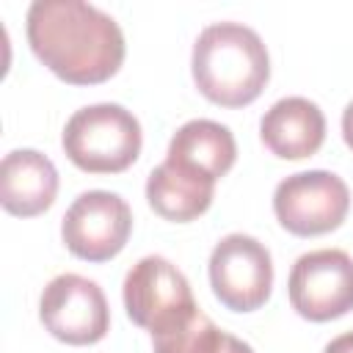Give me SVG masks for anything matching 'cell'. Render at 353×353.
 Listing matches in <instances>:
<instances>
[{"mask_svg": "<svg viewBox=\"0 0 353 353\" xmlns=\"http://www.w3.org/2000/svg\"><path fill=\"white\" fill-rule=\"evenodd\" d=\"M347 210L350 190L345 179L323 168L290 174L273 193V212L279 223L298 237H314L336 229Z\"/></svg>", "mask_w": 353, "mask_h": 353, "instance_id": "obj_5", "label": "cell"}, {"mask_svg": "<svg viewBox=\"0 0 353 353\" xmlns=\"http://www.w3.org/2000/svg\"><path fill=\"white\" fill-rule=\"evenodd\" d=\"M221 353H254V350H251V345H245L243 339H237V336H232V334H223Z\"/></svg>", "mask_w": 353, "mask_h": 353, "instance_id": "obj_16", "label": "cell"}, {"mask_svg": "<svg viewBox=\"0 0 353 353\" xmlns=\"http://www.w3.org/2000/svg\"><path fill=\"white\" fill-rule=\"evenodd\" d=\"M196 88L215 105L243 108L254 102L270 77L268 47L243 22H212L193 44Z\"/></svg>", "mask_w": 353, "mask_h": 353, "instance_id": "obj_2", "label": "cell"}, {"mask_svg": "<svg viewBox=\"0 0 353 353\" xmlns=\"http://www.w3.org/2000/svg\"><path fill=\"white\" fill-rule=\"evenodd\" d=\"M25 22L33 55L72 85L105 83L124 61L119 22L85 0H36Z\"/></svg>", "mask_w": 353, "mask_h": 353, "instance_id": "obj_1", "label": "cell"}, {"mask_svg": "<svg viewBox=\"0 0 353 353\" xmlns=\"http://www.w3.org/2000/svg\"><path fill=\"white\" fill-rule=\"evenodd\" d=\"M58 196V171L36 149H14L0 163V204L17 218H33L52 207Z\"/></svg>", "mask_w": 353, "mask_h": 353, "instance_id": "obj_10", "label": "cell"}, {"mask_svg": "<svg viewBox=\"0 0 353 353\" xmlns=\"http://www.w3.org/2000/svg\"><path fill=\"white\" fill-rule=\"evenodd\" d=\"M262 143L281 160L314 154L325 141V116L306 97H284L273 102L259 121Z\"/></svg>", "mask_w": 353, "mask_h": 353, "instance_id": "obj_11", "label": "cell"}, {"mask_svg": "<svg viewBox=\"0 0 353 353\" xmlns=\"http://www.w3.org/2000/svg\"><path fill=\"white\" fill-rule=\"evenodd\" d=\"M223 334L204 312H196L185 325L165 334H154V353H221Z\"/></svg>", "mask_w": 353, "mask_h": 353, "instance_id": "obj_14", "label": "cell"}, {"mask_svg": "<svg viewBox=\"0 0 353 353\" xmlns=\"http://www.w3.org/2000/svg\"><path fill=\"white\" fill-rule=\"evenodd\" d=\"M234 157H237L234 135L229 132L226 124H218L210 119L185 121L174 132L165 154L168 163L199 171L215 182L234 165Z\"/></svg>", "mask_w": 353, "mask_h": 353, "instance_id": "obj_13", "label": "cell"}, {"mask_svg": "<svg viewBox=\"0 0 353 353\" xmlns=\"http://www.w3.org/2000/svg\"><path fill=\"white\" fill-rule=\"evenodd\" d=\"M323 353H353V331L334 336V339L325 345V350H323Z\"/></svg>", "mask_w": 353, "mask_h": 353, "instance_id": "obj_15", "label": "cell"}, {"mask_svg": "<svg viewBox=\"0 0 353 353\" xmlns=\"http://www.w3.org/2000/svg\"><path fill=\"white\" fill-rule=\"evenodd\" d=\"M124 309L152 336L185 325L199 312L188 279L165 256H143L130 268L124 276Z\"/></svg>", "mask_w": 353, "mask_h": 353, "instance_id": "obj_4", "label": "cell"}, {"mask_svg": "<svg viewBox=\"0 0 353 353\" xmlns=\"http://www.w3.org/2000/svg\"><path fill=\"white\" fill-rule=\"evenodd\" d=\"M212 196H215V179L168 160L152 168L146 179V199L152 210L174 223H185L204 215L212 204Z\"/></svg>", "mask_w": 353, "mask_h": 353, "instance_id": "obj_12", "label": "cell"}, {"mask_svg": "<svg viewBox=\"0 0 353 353\" xmlns=\"http://www.w3.org/2000/svg\"><path fill=\"white\" fill-rule=\"evenodd\" d=\"M292 309L325 323L353 309V256L342 248H320L295 259L287 281Z\"/></svg>", "mask_w": 353, "mask_h": 353, "instance_id": "obj_6", "label": "cell"}, {"mask_svg": "<svg viewBox=\"0 0 353 353\" xmlns=\"http://www.w3.org/2000/svg\"><path fill=\"white\" fill-rule=\"evenodd\" d=\"M342 135H345V143L353 149V102L342 113Z\"/></svg>", "mask_w": 353, "mask_h": 353, "instance_id": "obj_17", "label": "cell"}, {"mask_svg": "<svg viewBox=\"0 0 353 353\" xmlns=\"http://www.w3.org/2000/svg\"><path fill=\"white\" fill-rule=\"evenodd\" d=\"M141 141L138 119L116 102L74 110L61 138L66 157L88 174H119L130 168L141 154Z\"/></svg>", "mask_w": 353, "mask_h": 353, "instance_id": "obj_3", "label": "cell"}, {"mask_svg": "<svg viewBox=\"0 0 353 353\" xmlns=\"http://www.w3.org/2000/svg\"><path fill=\"white\" fill-rule=\"evenodd\" d=\"M130 229L132 212L119 193L85 190L66 210L61 237L74 256L85 262H105L127 245Z\"/></svg>", "mask_w": 353, "mask_h": 353, "instance_id": "obj_9", "label": "cell"}, {"mask_svg": "<svg viewBox=\"0 0 353 353\" xmlns=\"http://www.w3.org/2000/svg\"><path fill=\"white\" fill-rule=\"evenodd\" d=\"M210 284L232 312H254L270 298V251L251 234H226L210 254Z\"/></svg>", "mask_w": 353, "mask_h": 353, "instance_id": "obj_7", "label": "cell"}, {"mask_svg": "<svg viewBox=\"0 0 353 353\" xmlns=\"http://www.w3.org/2000/svg\"><path fill=\"white\" fill-rule=\"evenodd\" d=\"M39 317L44 328L66 345H94L110 328L105 292L97 281L77 273H61L44 287Z\"/></svg>", "mask_w": 353, "mask_h": 353, "instance_id": "obj_8", "label": "cell"}]
</instances>
